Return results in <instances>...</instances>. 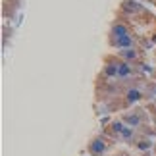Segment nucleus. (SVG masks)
<instances>
[{"label": "nucleus", "mask_w": 156, "mask_h": 156, "mask_svg": "<svg viewBox=\"0 0 156 156\" xmlns=\"http://www.w3.org/2000/svg\"><path fill=\"white\" fill-rule=\"evenodd\" d=\"M141 91L139 89H131V91L127 93V102H137V100H141Z\"/></svg>", "instance_id": "6"}, {"label": "nucleus", "mask_w": 156, "mask_h": 156, "mask_svg": "<svg viewBox=\"0 0 156 156\" xmlns=\"http://www.w3.org/2000/svg\"><path fill=\"white\" fill-rule=\"evenodd\" d=\"M129 35V29L125 23L122 21H114L112 23V29H110V37L112 39H119V37H127Z\"/></svg>", "instance_id": "2"}, {"label": "nucleus", "mask_w": 156, "mask_h": 156, "mask_svg": "<svg viewBox=\"0 0 156 156\" xmlns=\"http://www.w3.org/2000/svg\"><path fill=\"white\" fill-rule=\"evenodd\" d=\"M125 122H129L131 125H139V116H125Z\"/></svg>", "instance_id": "8"}, {"label": "nucleus", "mask_w": 156, "mask_h": 156, "mask_svg": "<svg viewBox=\"0 0 156 156\" xmlns=\"http://www.w3.org/2000/svg\"><path fill=\"white\" fill-rule=\"evenodd\" d=\"M118 56H119V60H123V62L131 64V62H135V60L139 58V54H137L133 48H127V50H119V52H118Z\"/></svg>", "instance_id": "3"}, {"label": "nucleus", "mask_w": 156, "mask_h": 156, "mask_svg": "<svg viewBox=\"0 0 156 156\" xmlns=\"http://www.w3.org/2000/svg\"><path fill=\"white\" fill-rule=\"evenodd\" d=\"M91 151H93L94 154H102V152L106 151V145H104V141H100V139L93 141V145H91Z\"/></svg>", "instance_id": "5"}, {"label": "nucleus", "mask_w": 156, "mask_h": 156, "mask_svg": "<svg viewBox=\"0 0 156 156\" xmlns=\"http://www.w3.org/2000/svg\"><path fill=\"white\" fill-rule=\"evenodd\" d=\"M119 135H122L123 139H131V137H133V129H131V127H123Z\"/></svg>", "instance_id": "7"}, {"label": "nucleus", "mask_w": 156, "mask_h": 156, "mask_svg": "<svg viewBox=\"0 0 156 156\" xmlns=\"http://www.w3.org/2000/svg\"><path fill=\"white\" fill-rule=\"evenodd\" d=\"M122 10H125V12H141L143 8H141V4L139 2H135V0H125V2L122 4Z\"/></svg>", "instance_id": "4"}, {"label": "nucleus", "mask_w": 156, "mask_h": 156, "mask_svg": "<svg viewBox=\"0 0 156 156\" xmlns=\"http://www.w3.org/2000/svg\"><path fill=\"white\" fill-rule=\"evenodd\" d=\"M110 44L114 46V48H119V50H127V48H133L135 41L131 35H127V37H119V39H112L110 37Z\"/></svg>", "instance_id": "1"}]
</instances>
